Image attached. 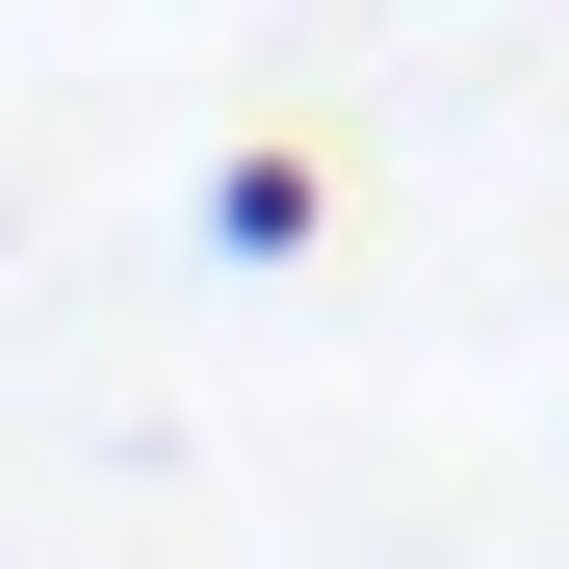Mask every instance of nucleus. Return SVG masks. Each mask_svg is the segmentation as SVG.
Segmentation results:
<instances>
[{
  "label": "nucleus",
  "mask_w": 569,
  "mask_h": 569,
  "mask_svg": "<svg viewBox=\"0 0 569 569\" xmlns=\"http://www.w3.org/2000/svg\"><path fill=\"white\" fill-rule=\"evenodd\" d=\"M311 208H337L311 156H233V181H208V233H233V259H311Z\"/></svg>",
  "instance_id": "obj_1"
}]
</instances>
